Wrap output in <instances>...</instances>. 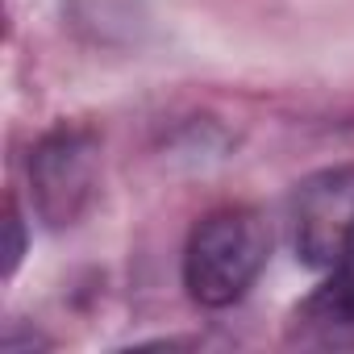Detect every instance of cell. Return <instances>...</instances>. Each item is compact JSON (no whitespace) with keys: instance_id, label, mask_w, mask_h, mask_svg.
<instances>
[{"instance_id":"6da1fadb","label":"cell","mask_w":354,"mask_h":354,"mask_svg":"<svg viewBox=\"0 0 354 354\" xmlns=\"http://www.w3.org/2000/svg\"><path fill=\"white\" fill-rule=\"evenodd\" d=\"M267 254L271 230L254 209H217L184 246V288L205 308H230L254 288Z\"/></svg>"},{"instance_id":"7a4b0ae2","label":"cell","mask_w":354,"mask_h":354,"mask_svg":"<svg viewBox=\"0 0 354 354\" xmlns=\"http://www.w3.org/2000/svg\"><path fill=\"white\" fill-rule=\"evenodd\" d=\"M292 250L313 271H333L354 259V162L313 171L288 205Z\"/></svg>"},{"instance_id":"3957f363","label":"cell","mask_w":354,"mask_h":354,"mask_svg":"<svg viewBox=\"0 0 354 354\" xmlns=\"http://www.w3.org/2000/svg\"><path fill=\"white\" fill-rule=\"evenodd\" d=\"M100 146L88 129H50L30 154L34 209L46 225H71L96 196Z\"/></svg>"},{"instance_id":"277c9868","label":"cell","mask_w":354,"mask_h":354,"mask_svg":"<svg viewBox=\"0 0 354 354\" xmlns=\"http://www.w3.org/2000/svg\"><path fill=\"white\" fill-rule=\"evenodd\" d=\"M292 342L313 346V350L354 346V259L333 267L329 279L296 308Z\"/></svg>"},{"instance_id":"5b68a950","label":"cell","mask_w":354,"mask_h":354,"mask_svg":"<svg viewBox=\"0 0 354 354\" xmlns=\"http://www.w3.org/2000/svg\"><path fill=\"white\" fill-rule=\"evenodd\" d=\"M5 230H9V246H5V275H13V271H17V263H21V254H26V230H21L17 209H9Z\"/></svg>"}]
</instances>
